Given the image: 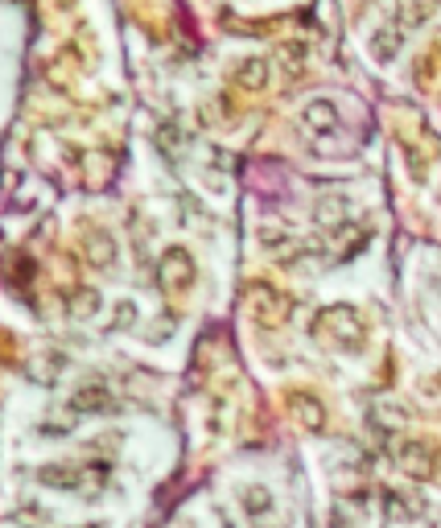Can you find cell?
Segmentation results:
<instances>
[{
  "label": "cell",
  "mask_w": 441,
  "mask_h": 528,
  "mask_svg": "<svg viewBox=\"0 0 441 528\" xmlns=\"http://www.w3.org/2000/svg\"><path fill=\"white\" fill-rule=\"evenodd\" d=\"M244 507H248L252 516H264V512H269V507H272V496H269V491H264V487H252L248 496H244Z\"/></svg>",
  "instance_id": "12"
},
{
  "label": "cell",
  "mask_w": 441,
  "mask_h": 528,
  "mask_svg": "<svg viewBox=\"0 0 441 528\" xmlns=\"http://www.w3.org/2000/svg\"><path fill=\"white\" fill-rule=\"evenodd\" d=\"M371 50H376L379 63H387V58L396 54V50H400V29H396V25H384V29L371 38Z\"/></svg>",
  "instance_id": "10"
},
{
  "label": "cell",
  "mask_w": 441,
  "mask_h": 528,
  "mask_svg": "<svg viewBox=\"0 0 441 528\" xmlns=\"http://www.w3.org/2000/svg\"><path fill=\"white\" fill-rule=\"evenodd\" d=\"M289 409H293V417H297V425H302V430H322V425H326L322 400L310 397V392H293Z\"/></svg>",
  "instance_id": "5"
},
{
  "label": "cell",
  "mask_w": 441,
  "mask_h": 528,
  "mask_svg": "<svg viewBox=\"0 0 441 528\" xmlns=\"http://www.w3.org/2000/svg\"><path fill=\"white\" fill-rule=\"evenodd\" d=\"M384 512H387V520H417L425 507H420V499H409L404 491H387Z\"/></svg>",
  "instance_id": "7"
},
{
  "label": "cell",
  "mask_w": 441,
  "mask_h": 528,
  "mask_svg": "<svg viewBox=\"0 0 441 528\" xmlns=\"http://www.w3.org/2000/svg\"><path fill=\"white\" fill-rule=\"evenodd\" d=\"M392 454H396V463L404 466L409 474H417V479H425V474L433 471L429 442H396V446H392Z\"/></svg>",
  "instance_id": "4"
},
{
  "label": "cell",
  "mask_w": 441,
  "mask_h": 528,
  "mask_svg": "<svg viewBox=\"0 0 441 528\" xmlns=\"http://www.w3.org/2000/svg\"><path fill=\"white\" fill-rule=\"evenodd\" d=\"M318 334L330 339L334 347H343V351H359L367 339V326L351 306H330V310H322V318H318Z\"/></svg>",
  "instance_id": "1"
},
{
  "label": "cell",
  "mask_w": 441,
  "mask_h": 528,
  "mask_svg": "<svg viewBox=\"0 0 441 528\" xmlns=\"http://www.w3.org/2000/svg\"><path fill=\"white\" fill-rule=\"evenodd\" d=\"M252 314H256V323H264V326H280L293 314V302L272 289H252Z\"/></svg>",
  "instance_id": "3"
},
{
  "label": "cell",
  "mask_w": 441,
  "mask_h": 528,
  "mask_svg": "<svg viewBox=\"0 0 441 528\" xmlns=\"http://www.w3.org/2000/svg\"><path fill=\"white\" fill-rule=\"evenodd\" d=\"M79 405H83V409H112L116 400H108V389L91 384V389H79Z\"/></svg>",
  "instance_id": "11"
},
{
  "label": "cell",
  "mask_w": 441,
  "mask_h": 528,
  "mask_svg": "<svg viewBox=\"0 0 441 528\" xmlns=\"http://www.w3.org/2000/svg\"><path fill=\"white\" fill-rule=\"evenodd\" d=\"M236 79H239V87H248V91H260V87L269 83V63H264V58H248V63H239Z\"/></svg>",
  "instance_id": "8"
},
{
  "label": "cell",
  "mask_w": 441,
  "mask_h": 528,
  "mask_svg": "<svg viewBox=\"0 0 441 528\" xmlns=\"http://www.w3.org/2000/svg\"><path fill=\"white\" fill-rule=\"evenodd\" d=\"M313 215H318V223L322 227H338L346 219V198H338V195H330V198H322V203H318V211H313Z\"/></svg>",
  "instance_id": "9"
},
{
  "label": "cell",
  "mask_w": 441,
  "mask_h": 528,
  "mask_svg": "<svg viewBox=\"0 0 441 528\" xmlns=\"http://www.w3.org/2000/svg\"><path fill=\"white\" fill-rule=\"evenodd\" d=\"M190 281H194V260L186 256L182 248L165 252L162 269H157V285H162L165 293H186L190 289Z\"/></svg>",
  "instance_id": "2"
},
{
  "label": "cell",
  "mask_w": 441,
  "mask_h": 528,
  "mask_svg": "<svg viewBox=\"0 0 441 528\" xmlns=\"http://www.w3.org/2000/svg\"><path fill=\"white\" fill-rule=\"evenodd\" d=\"M302 120H305V129L310 132H334L338 129V112H334L330 99H313Z\"/></svg>",
  "instance_id": "6"
}]
</instances>
